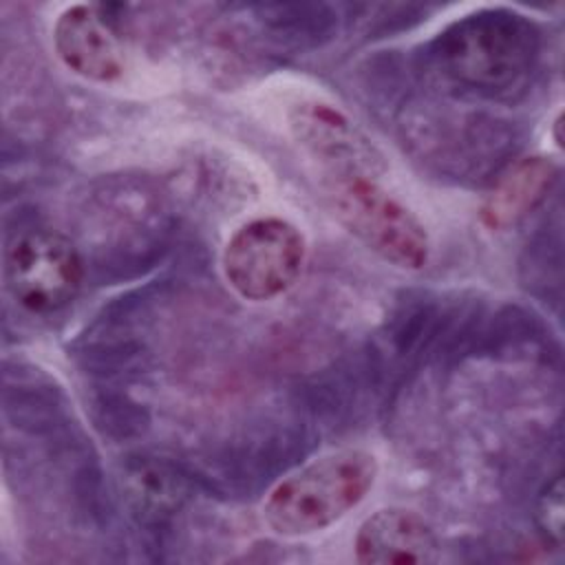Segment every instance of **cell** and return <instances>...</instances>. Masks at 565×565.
Wrapping results in <instances>:
<instances>
[{"label":"cell","mask_w":565,"mask_h":565,"mask_svg":"<svg viewBox=\"0 0 565 565\" xmlns=\"http://www.w3.org/2000/svg\"><path fill=\"white\" fill-rule=\"evenodd\" d=\"M132 512L143 521H161L188 501V481L168 463L139 461L124 475Z\"/></svg>","instance_id":"10"},{"label":"cell","mask_w":565,"mask_h":565,"mask_svg":"<svg viewBox=\"0 0 565 565\" xmlns=\"http://www.w3.org/2000/svg\"><path fill=\"white\" fill-rule=\"evenodd\" d=\"M539 31L510 9H481L448 24L430 44V64L450 84L505 95L534 71Z\"/></svg>","instance_id":"1"},{"label":"cell","mask_w":565,"mask_h":565,"mask_svg":"<svg viewBox=\"0 0 565 565\" xmlns=\"http://www.w3.org/2000/svg\"><path fill=\"white\" fill-rule=\"evenodd\" d=\"M53 46L73 73L90 82H115L124 75V46L97 4H71L53 24Z\"/></svg>","instance_id":"7"},{"label":"cell","mask_w":565,"mask_h":565,"mask_svg":"<svg viewBox=\"0 0 565 565\" xmlns=\"http://www.w3.org/2000/svg\"><path fill=\"white\" fill-rule=\"evenodd\" d=\"M536 527L545 543H550L554 550L563 547V519H565V505H563V477L554 475L541 490L536 499L534 510Z\"/></svg>","instance_id":"12"},{"label":"cell","mask_w":565,"mask_h":565,"mask_svg":"<svg viewBox=\"0 0 565 565\" xmlns=\"http://www.w3.org/2000/svg\"><path fill=\"white\" fill-rule=\"evenodd\" d=\"M256 20L285 40H316L333 29L338 13L329 4H260Z\"/></svg>","instance_id":"11"},{"label":"cell","mask_w":565,"mask_h":565,"mask_svg":"<svg viewBox=\"0 0 565 565\" xmlns=\"http://www.w3.org/2000/svg\"><path fill=\"white\" fill-rule=\"evenodd\" d=\"M558 168L547 157H527L510 166L479 207V221L501 232L527 216L552 190Z\"/></svg>","instance_id":"9"},{"label":"cell","mask_w":565,"mask_h":565,"mask_svg":"<svg viewBox=\"0 0 565 565\" xmlns=\"http://www.w3.org/2000/svg\"><path fill=\"white\" fill-rule=\"evenodd\" d=\"M84 263L77 247L60 232L38 227L15 234L4 249L9 294L33 313L64 309L79 291Z\"/></svg>","instance_id":"5"},{"label":"cell","mask_w":565,"mask_h":565,"mask_svg":"<svg viewBox=\"0 0 565 565\" xmlns=\"http://www.w3.org/2000/svg\"><path fill=\"white\" fill-rule=\"evenodd\" d=\"M324 192L335 218L382 260L417 271L430 243L422 221L371 174L324 177Z\"/></svg>","instance_id":"3"},{"label":"cell","mask_w":565,"mask_h":565,"mask_svg":"<svg viewBox=\"0 0 565 565\" xmlns=\"http://www.w3.org/2000/svg\"><path fill=\"white\" fill-rule=\"evenodd\" d=\"M302 232L278 216L241 225L227 241L221 265L227 285L245 300H271L298 280L305 265Z\"/></svg>","instance_id":"4"},{"label":"cell","mask_w":565,"mask_h":565,"mask_svg":"<svg viewBox=\"0 0 565 565\" xmlns=\"http://www.w3.org/2000/svg\"><path fill=\"white\" fill-rule=\"evenodd\" d=\"M377 461L371 452L342 448L280 479L263 503L265 523L282 536L324 530L351 512L373 488Z\"/></svg>","instance_id":"2"},{"label":"cell","mask_w":565,"mask_h":565,"mask_svg":"<svg viewBox=\"0 0 565 565\" xmlns=\"http://www.w3.org/2000/svg\"><path fill=\"white\" fill-rule=\"evenodd\" d=\"M355 561L362 565L435 563L439 541L424 516L406 508H384L362 521L355 534Z\"/></svg>","instance_id":"8"},{"label":"cell","mask_w":565,"mask_h":565,"mask_svg":"<svg viewBox=\"0 0 565 565\" xmlns=\"http://www.w3.org/2000/svg\"><path fill=\"white\" fill-rule=\"evenodd\" d=\"M298 143L322 166V177L375 174L380 150L338 108L322 102L298 104L289 117Z\"/></svg>","instance_id":"6"}]
</instances>
